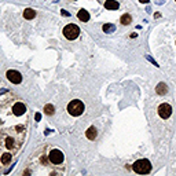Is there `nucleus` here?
Segmentation results:
<instances>
[{
    "mask_svg": "<svg viewBox=\"0 0 176 176\" xmlns=\"http://www.w3.org/2000/svg\"><path fill=\"white\" fill-rule=\"evenodd\" d=\"M132 169L136 173H139V175H147V173L151 172V162L146 158H140L134 162Z\"/></svg>",
    "mask_w": 176,
    "mask_h": 176,
    "instance_id": "f257e3e1",
    "label": "nucleus"
},
{
    "mask_svg": "<svg viewBox=\"0 0 176 176\" xmlns=\"http://www.w3.org/2000/svg\"><path fill=\"white\" fill-rule=\"evenodd\" d=\"M84 110H85V106L80 99H73V101L68 105V113L70 116H73V117L81 116L82 113H84Z\"/></svg>",
    "mask_w": 176,
    "mask_h": 176,
    "instance_id": "f03ea898",
    "label": "nucleus"
},
{
    "mask_svg": "<svg viewBox=\"0 0 176 176\" xmlns=\"http://www.w3.org/2000/svg\"><path fill=\"white\" fill-rule=\"evenodd\" d=\"M62 33L68 40H76V38L80 36V28L74 24H69L63 28Z\"/></svg>",
    "mask_w": 176,
    "mask_h": 176,
    "instance_id": "7ed1b4c3",
    "label": "nucleus"
},
{
    "mask_svg": "<svg viewBox=\"0 0 176 176\" xmlns=\"http://www.w3.org/2000/svg\"><path fill=\"white\" fill-rule=\"evenodd\" d=\"M157 113H158V116L162 120H168L170 117V114H172V106L169 103H161L158 106V109H157Z\"/></svg>",
    "mask_w": 176,
    "mask_h": 176,
    "instance_id": "20e7f679",
    "label": "nucleus"
},
{
    "mask_svg": "<svg viewBox=\"0 0 176 176\" xmlns=\"http://www.w3.org/2000/svg\"><path fill=\"white\" fill-rule=\"evenodd\" d=\"M6 77H7L8 81H11L13 84H21L22 82V74L19 73V72H16V70H13V69L7 70Z\"/></svg>",
    "mask_w": 176,
    "mask_h": 176,
    "instance_id": "39448f33",
    "label": "nucleus"
},
{
    "mask_svg": "<svg viewBox=\"0 0 176 176\" xmlns=\"http://www.w3.org/2000/svg\"><path fill=\"white\" fill-rule=\"evenodd\" d=\"M25 113H26V106H25L22 102H15L13 106V114L19 117V116L25 114Z\"/></svg>",
    "mask_w": 176,
    "mask_h": 176,
    "instance_id": "423d86ee",
    "label": "nucleus"
},
{
    "mask_svg": "<svg viewBox=\"0 0 176 176\" xmlns=\"http://www.w3.org/2000/svg\"><path fill=\"white\" fill-rule=\"evenodd\" d=\"M11 160H13V151H6V153H3L2 157H0V164L8 165V164H11Z\"/></svg>",
    "mask_w": 176,
    "mask_h": 176,
    "instance_id": "0eeeda50",
    "label": "nucleus"
},
{
    "mask_svg": "<svg viewBox=\"0 0 176 176\" xmlns=\"http://www.w3.org/2000/svg\"><path fill=\"white\" fill-rule=\"evenodd\" d=\"M105 8L106 10H118L120 8V3L116 0H106L105 2Z\"/></svg>",
    "mask_w": 176,
    "mask_h": 176,
    "instance_id": "6e6552de",
    "label": "nucleus"
},
{
    "mask_svg": "<svg viewBox=\"0 0 176 176\" xmlns=\"http://www.w3.org/2000/svg\"><path fill=\"white\" fill-rule=\"evenodd\" d=\"M77 18L81 22H88L90 21V13H88L87 10H84V8H81V10L77 13Z\"/></svg>",
    "mask_w": 176,
    "mask_h": 176,
    "instance_id": "1a4fd4ad",
    "label": "nucleus"
},
{
    "mask_svg": "<svg viewBox=\"0 0 176 176\" xmlns=\"http://www.w3.org/2000/svg\"><path fill=\"white\" fill-rule=\"evenodd\" d=\"M156 92L158 94V95H165V94L168 92L167 84H165V82H160V84L157 85V88H156Z\"/></svg>",
    "mask_w": 176,
    "mask_h": 176,
    "instance_id": "9d476101",
    "label": "nucleus"
},
{
    "mask_svg": "<svg viewBox=\"0 0 176 176\" xmlns=\"http://www.w3.org/2000/svg\"><path fill=\"white\" fill-rule=\"evenodd\" d=\"M36 16V11L33 8H26L24 11V18L25 19H33Z\"/></svg>",
    "mask_w": 176,
    "mask_h": 176,
    "instance_id": "9b49d317",
    "label": "nucleus"
},
{
    "mask_svg": "<svg viewBox=\"0 0 176 176\" xmlns=\"http://www.w3.org/2000/svg\"><path fill=\"white\" fill-rule=\"evenodd\" d=\"M96 135H98V132H96V128L95 127H90V128L87 129V138L91 140H94L96 138Z\"/></svg>",
    "mask_w": 176,
    "mask_h": 176,
    "instance_id": "f8f14e48",
    "label": "nucleus"
},
{
    "mask_svg": "<svg viewBox=\"0 0 176 176\" xmlns=\"http://www.w3.org/2000/svg\"><path fill=\"white\" fill-rule=\"evenodd\" d=\"M120 22L127 26V25H129L132 22V16L129 15V14H123V15H121V18H120Z\"/></svg>",
    "mask_w": 176,
    "mask_h": 176,
    "instance_id": "ddd939ff",
    "label": "nucleus"
},
{
    "mask_svg": "<svg viewBox=\"0 0 176 176\" xmlns=\"http://www.w3.org/2000/svg\"><path fill=\"white\" fill-rule=\"evenodd\" d=\"M44 113H46L47 116H52L55 113V107H54V105H51V103H47L46 106H44Z\"/></svg>",
    "mask_w": 176,
    "mask_h": 176,
    "instance_id": "4468645a",
    "label": "nucleus"
},
{
    "mask_svg": "<svg viewBox=\"0 0 176 176\" xmlns=\"http://www.w3.org/2000/svg\"><path fill=\"white\" fill-rule=\"evenodd\" d=\"M113 30H114V25H109V24L103 25V32L110 33V32H113Z\"/></svg>",
    "mask_w": 176,
    "mask_h": 176,
    "instance_id": "2eb2a0df",
    "label": "nucleus"
},
{
    "mask_svg": "<svg viewBox=\"0 0 176 176\" xmlns=\"http://www.w3.org/2000/svg\"><path fill=\"white\" fill-rule=\"evenodd\" d=\"M40 117H41V116H40V114H38V113H37V114H36V120H37V121H38V120H40Z\"/></svg>",
    "mask_w": 176,
    "mask_h": 176,
    "instance_id": "dca6fc26",
    "label": "nucleus"
},
{
    "mask_svg": "<svg viewBox=\"0 0 176 176\" xmlns=\"http://www.w3.org/2000/svg\"><path fill=\"white\" fill-rule=\"evenodd\" d=\"M140 3H148V0H140Z\"/></svg>",
    "mask_w": 176,
    "mask_h": 176,
    "instance_id": "f3484780",
    "label": "nucleus"
}]
</instances>
